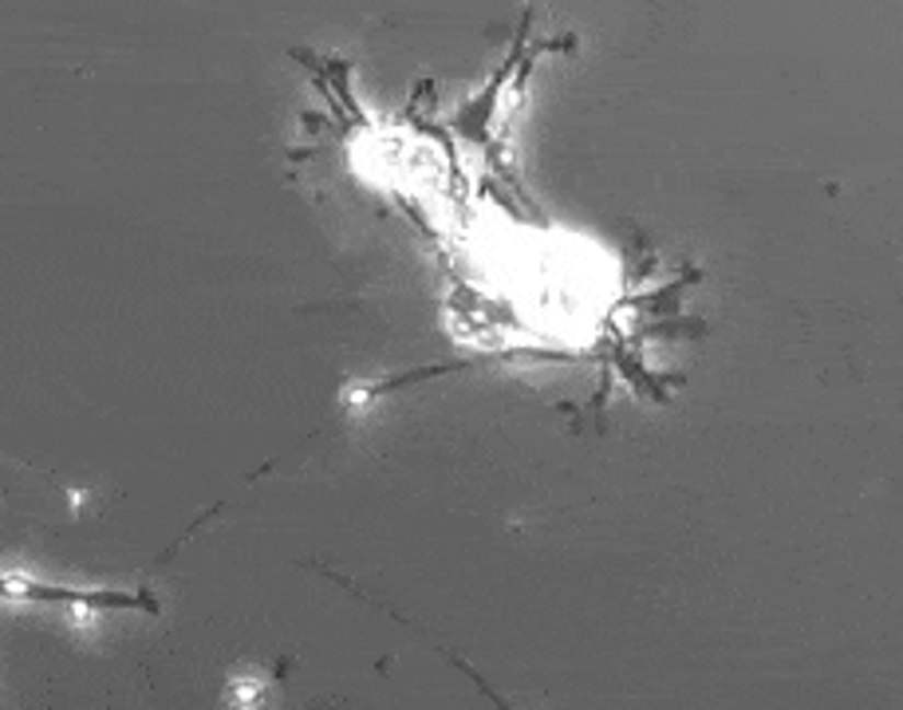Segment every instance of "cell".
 Here are the masks:
<instances>
[{
	"label": "cell",
	"instance_id": "obj_1",
	"mask_svg": "<svg viewBox=\"0 0 903 710\" xmlns=\"http://www.w3.org/2000/svg\"><path fill=\"white\" fill-rule=\"evenodd\" d=\"M261 695H265L261 679H229V702H237V707H253V702H261Z\"/></svg>",
	"mask_w": 903,
	"mask_h": 710
}]
</instances>
